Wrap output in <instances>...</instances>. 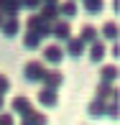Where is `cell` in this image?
Segmentation results:
<instances>
[{"instance_id":"obj_1","label":"cell","mask_w":120,"mask_h":125,"mask_svg":"<svg viewBox=\"0 0 120 125\" xmlns=\"http://www.w3.org/2000/svg\"><path fill=\"white\" fill-rule=\"evenodd\" d=\"M44 74H46V64H44V61H28V64L23 66V77H26L28 84L41 82Z\"/></svg>"},{"instance_id":"obj_2","label":"cell","mask_w":120,"mask_h":125,"mask_svg":"<svg viewBox=\"0 0 120 125\" xmlns=\"http://www.w3.org/2000/svg\"><path fill=\"white\" fill-rule=\"evenodd\" d=\"M38 18H41L44 23H51V26H54L56 21H59V3H41V8H38Z\"/></svg>"},{"instance_id":"obj_3","label":"cell","mask_w":120,"mask_h":125,"mask_svg":"<svg viewBox=\"0 0 120 125\" xmlns=\"http://www.w3.org/2000/svg\"><path fill=\"white\" fill-rule=\"evenodd\" d=\"M41 82H44V87H46V89H54V92H56V89L64 84V74H61L59 69H46V74H44Z\"/></svg>"},{"instance_id":"obj_4","label":"cell","mask_w":120,"mask_h":125,"mask_svg":"<svg viewBox=\"0 0 120 125\" xmlns=\"http://www.w3.org/2000/svg\"><path fill=\"white\" fill-rule=\"evenodd\" d=\"M31 110H33V105H31V100L26 94H18V97H13V102H10V112L13 115H28Z\"/></svg>"},{"instance_id":"obj_5","label":"cell","mask_w":120,"mask_h":125,"mask_svg":"<svg viewBox=\"0 0 120 125\" xmlns=\"http://www.w3.org/2000/svg\"><path fill=\"white\" fill-rule=\"evenodd\" d=\"M61 59H64V49L59 46V43H51V46H44V61H49V64H61Z\"/></svg>"},{"instance_id":"obj_6","label":"cell","mask_w":120,"mask_h":125,"mask_svg":"<svg viewBox=\"0 0 120 125\" xmlns=\"http://www.w3.org/2000/svg\"><path fill=\"white\" fill-rule=\"evenodd\" d=\"M51 36H56L59 41H64V43H66V41L72 38V26L66 23V21H56V23L51 26Z\"/></svg>"},{"instance_id":"obj_7","label":"cell","mask_w":120,"mask_h":125,"mask_svg":"<svg viewBox=\"0 0 120 125\" xmlns=\"http://www.w3.org/2000/svg\"><path fill=\"white\" fill-rule=\"evenodd\" d=\"M64 54H69L72 59H77V56H82V54H87V46H84V43L79 41L77 36H72L69 41H66V49H64Z\"/></svg>"},{"instance_id":"obj_8","label":"cell","mask_w":120,"mask_h":125,"mask_svg":"<svg viewBox=\"0 0 120 125\" xmlns=\"http://www.w3.org/2000/svg\"><path fill=\"white\" fill-rule=\"evenodd\" d=\"M21 13V3L15 0H0V15L3 18H18Z\"/></svg>"},{"instance_id":"obj_9","label":"cell","mask_w":120,"mask_h":125,"mask_svg":"<svg viewBox=\"0 0 120 125\" xmlns=\"http://www.w3.org/2000/svg\"><path fill=\"white\" fill-rule=\"evenodd\" d=\"M0 31H3V36H5V38H15V36H18V31H21L18 18H5V21H3V26H0Z\"/></svg>"},{"instance_id":"obj_10","label":"cell","mask_w":120,"mask_h":125,"mask_svg":"<svg viewBox=\"0 0 120 125\" xmlns=\"http://www.w3.org/2000/svg\"><path fill=\"white\" fill-rule=\"evenodd\" d=\"M38 102H41L44 107H49V110H51V107L59 105V94H56L54 89H46V87H44L41 92H38Z\"/></svg>"},{"instance_id":"obj_11","label":"cell","mask_w":120,"mask_h":125,"mask_svg":"<svg viewBox=\"0 0 120 125\" xmlns=\"http://www.w3.org/2000/svg\"><path fill=\"white\" fill-rule=\"evenodd\" d=\"M97 36H100V31H97L95 26H89V23H87V26L82 28V36H77V38L84 43V46H92V43H97Z\"/></svg>"},{"instance_id":"obj_12","label":"cell","mask_w":120,"mask_h":125,"mask_svg":"<svg viewBox=\"0 0 120 125\" xmlns=\"http://www.w3.org/2000/svg\"><path fill=\"white\" fill-rule=\"evenodd\" d=\"M115 79H118V66L115 64H107V66H102L100 69V82L102 84H115Z\"/></svg>"},{"instance_id":"obj_13","label":"cell","mask_w":120,"mask_h":125,"mask_svg":"<svg viewBox=\"0 0 120 125\" xmlns=\"http://www.w3.org/2000/svg\"><path fill=\"white\" fill-rule=\"evenodd\" d=\"M21 125H49V117L38 110H31L28 115H23V123Z\"/></svg>"},{"instance_id":"obj_14","label":"cell","mask_w":120,"mask_h":125,"mask_svg":"<svg viewBox=\"0 0 120 125\" xmlns=\"http://www.w3.org/2000/svg\"><path fill=\"white\" fill-rule=\"evenodd\" d=\"M100 36H102V43H105V41L118 43V23H115V21L105 23V26H102V31H100Z\"/></svg>"},{"instance_id":"obj_15","label":"cell","mask_w":120,"mask_h":125,"mask_svg":"<svg viewBox=\"0 0 120 125\" xmlns=\"http://www.w3.org/2000/svg\"><path fill=\"white\" fill-rule=\"evenodd\" d=\"M105 54H107V46L102 41H97V43L89 46V61H95V64H100V61L105 59Z\"/></svg>"},{"instance_id":"obj_16","label":"cell","mask_w":120,"mask_h":125,"mask_svg":"<svg viewBox=\"0 0 120 125\" xmlns=\"http://www.w3.org/2000/svg\"><path fill=\"white\" fill-rule=\"evenodd\" d=\"M77 10H79V5H77V3H59V15L66 21V23H69L74 15H77Z\"/></svg>"},{"instance_id":"obj_17","label":"cell","mask_w":120,"mask_h":125,"mask_svg":"<svg viewBox=\"0 0 120 125\" xmlns=\"http://www.w3.org/2000/svg\"><path fill=\"white\" fill-rule=\"evenodd\" d=\"M87 112H89V117H95V120L97 117H105V102L102 100H92L87 105Z\"/></svg>"},{"instance_id":"obj_18","label":"cell","mask_w":120,"mask_h":125,"mask_svg":"<svg viewBox=\"0 0 120 125\" xmlns=\"http://www.w3.org/2000/svg\"><path fill=\"white\" fill-rule=\"evenodd\" d=\"M23 46L28 51H36V49H41V38L36 36V33H28L26 31V36H23Z\"/></svg>"},{"instance_id":"obj_19","label":"cell","mask_w":120,"mask_h":125,"mask_svg":"<svg viewBox=\"0 0 120 125\" xmlns=\"http://www.w3.org/2000/svg\"><path fill=\"white\" fill-rule=\"evenodd\" d=\"M102 8H105V3H100V0H87V3H84V10H87V13H92V15L102 13Z\"/></svg>"},{"instance_id":"obj_20","label":"cell","mask_w":120,"mask_h":125,"mask_svg":"<svg viewBox=\"0 0 120 125\" xmlns=\"http://www.w3.org/2000/svg\"><path fill=\"white\" fill-rule=\"evenodd\" d=\"M105 117H110V120H118V100L105 102Z\"/></svg>"},{"instance_id":"obj_21","label":"cell","mask_w":120,"mask_h":125,"mask_svg":"<svg viewBox=\"0 0 120 125\" xmlns=\"http://www.w3.org/2000/svg\"><path fill=\"white\" fill-rule=\"evenodd\" d=\"M8 89H10V79L5 77V74H0V97H3Z\"/></svg>"},{"instance_id":"obj_22","label":"cell","mask_w":120,"mask_h":125,"mask_svg":"<svg viewBox=\"0 0 120 125\" xmlns=\"http://www.w3.org/2000/svg\"><path fill=\"white\" fill-rule=\"evenodd\" d=\"M41 8V3H36V0H28V3H21V10H38Z\"/></svg>"},{"instance_id":"obj_23","label":"cell","mask_w":120,"mask_h":125,"mask_svg":"<svg viewBox=\"0 0 120 125\" xmlns=\"http://www.w3.org/2000/svg\"><path fill=\"white\" fill-rule=\"evenodd\" d=\"M0 125H15L13 115H8V112H3V115H0Z\"/></svg>"},{"instance_id":"obj_24","label":"cell","mask_w":120,"mask_h":125,"mask_svg":"<svg viewBox=\"0 0 120 125\" xmlns=\"http://www.w3.org/2000/svg\"><path fill=\"white\" fill-rule=\"evenodd\" d=\"M110 51H112V56H115V59L120 56V46H118V43H112V49H110Z\"/></svg>"},{"instance_id":"obj_25","label":"cell","mask_w":120,"mask_h":125,"mask_svg":"<svg viewBox=\"0 0 120 125\" xmlns=\"http://www.w3.org/2000/svg\"><path fill=\"white\" fill-rule=\"evenodd\" d=\"M3 107H5V97H0V110H3Z\"/></svg>"},{"instance_id":"obj_26","label":"cell","mask_w":120,"mask_h":125,"mask_svg":"<svg viewBox=\"0 0 120 125\" xmlns=\"http://www.w3.org/2000/svg\"><path fill=\"white\" fill-rule=\"evenodd\" d=\"M3 21H5V18H3V15H0V26H3Z\"/></svg>"}]
</instances>
